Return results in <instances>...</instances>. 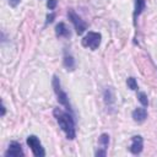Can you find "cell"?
Masks as SVG:
<instances>
[{
	"instance_id": "1",
	"label": "cell",
	"mask_w": 157,
	"mask_h": 157,
	"mask_svg": "<svg viewBox=\"0 0 157 157\" xmlns=\"http://www.w3.org/2000/svg\"><path fill=\"white\" fill-rule=\"evenodd\" d=\"M53 115H54L59 128L66 135V139L74 140L76 137V126H75V120H74L72 113L65 112L60 108H54Z\"/></svg>"
},
{
	"instance_id": "2",
	"label": "cell",
	"mask_w": 157,
	"mask_h": 157,
	"mask_svg": "<svg viewBox=\"0 0 157 157\" xmlns=\"http://www.w3.org/2000/svg\"><path fill=\"white\" fill-rule=\"evenodd\" d=\"M52 86H53L54 93L56 94V99H58V102H59L63 107H65L67 112H70V113H72V114H74V110H72L71 104H70V102H69L67 93L63 90V87H61V82H60V78H59L56 75H54V76H53Z\"/></svg>"
},
{
	"instance_id": "3",
	"label": "cell",
	"mask_w": 157,
	"mask_h": 157,
	"mask_svg": "<svg viewBox=\"0 0 157 157\" xmlns=\"http://www.w3.org/2000/svg\"><path fill=\"white\" fill-rule=\"evenodd\" d=\"M101 40H102L101 33L90 31V32L82 38L81 44H82V47H85V48H88V49H91V50H96V49H98V47H99V44H101Z\"/></svg>"
},
{
	"instance_id": "4",
	"label": "cell",
	"mask_w": 157,
	"mask_h": 157,
	"mask_svg": "<svg viewBox=\"0 0 157 157\" xmlns=\"http://www.w3.org/2000/svg\"><path fill=\"white\" fill-rule=\"evenodd\" d=\"M67 17H69V20L71 21V23L74 25V28H75V31H76V33H77L78 36H81V34L87 29V23H86L72 9H69V11H67Z\"/></svg>"
},
{
	"instance_id": "5",
	"label": "cell",
	"mask_w": 157,
	"mask_h": 157,
	"mask_svg": "<svg viewBox=\"0 0 157 157\" xmlns=\"http://www.w3.org/2000/svg\"><path fill=\"white\" fill-rule=\"evenodd\" d=\"M103 102L107 108L108 113H114L115 107H117V98H115V92L112 87H107L103 91Z\"/></svg>"
},
{
	"instance_id": "6",
	"label": "cell",
	"mask_w": 157,
	"mask_h": 157,
	"mask_svg": "<svg viewBox=\"0 0 157 157\" xmlns=\"http://www.w3.org/2000/svg\"><path fill=\"white\" fill-rule=\"evenodd\" d=\"M28 147L31 148L32 153L36 156V157H44L45 156V151H44V147L42 146L39 139L36 136V135H29L26 140Z\"/></svg>"
},
{
	"instance_id": "7",
	"label": "cell",
	"mask_w": 157,
	"mask_h": 157,
	"mask_svg": "<svg viewBox=\"0 0 157 157\" xmlns=\"http://www.w3.org/2000/svg\"><path fill=\"white\" fill-rule=\"evenodd\" d=\"M144 150V139L141 135H134L131 137V145L129 147V151L132 155H140Z\"/></svg>"
},
{
	"instance_id": "8",
	"label": "cell",
	"mask_w": 157,
	"mask_h": 157,
	"mask_svg": "<svg viewBox=\"0 0 157 157\" xmlns=\"http://www.w3.org/2000/svg\"><path fill=\"white\" fill-rule=\"evenodd\" d=\"M6 157H20V156H23V151H22V146L20 142L17 141H11L7 150L5 151L4 153Z\"/></svg>"
},
{
	"instance_id": "9",
	"label": "cell",
	"mask_w": 157,
	"mask_h": 157,
	"mask_svg": "<svg viewBox=\"0 0 157 157\" xmlns=\"http://www.w3.org/2000/svg\"><path fill=\"white\" fill-rule=\"evenodd\" d=\"M98 145H99V150H97L94 155L97 157H104L107 155V148L109 146V135L108 134H102L98 137Z\"/></svg>"
},
{
	"instance_id": "10",
	"label": "cell",
	"mask_w": 157,
	"mask_h": 157,
	"mask_svg": "<svg viewBox=\"0 0 157 157\" xmlns=\"http://www.w3.org/2000/svg\"><path fill=\"white\" fill-rule=\"evenodd\" d=\"M146 10V0H134V12H132V23L137 26V18Z\"/></svg>"
},
{
	"instance_id": "11",
	"label": "cell",
	"mask_w": 157,
	"mask_h": 157,
	"mask_svg": "<svg viewBox=\"0 0 157 157\" xmlns=\"http://www.w3.org/2000/svg\"><path fill=\"white\" fill-rule=\"evenodd\" d=\"M131 118H132V120H134L135 123L141 124V123H144V121L147 119V110H146L145 108H141V107H140V108H136V109L132 110Z\"/></svg>"
},
{
	"instance_id": "12",
	"label": "cell",
	"mask_w": 157,
	"mask_h": 157,
	"mask_svg": "<svg viewBox=\"0 0 157 157\" xmlns=\"http://www.w3.org/2000/svg\"><path fill=\"white\" fill-rule=\"evenodd\" d=\"M55 34L59 38H69L71 36V32L69 29V27L66 26V23L64 22H59L55 26Z\"/></svg>"
},
{
	"instance_id": "13",
	"label": "cell",
	"mask_w": 157,
	"mask_h": 157,
	"mask_svg": "<svg viewBox=\"0 0 157 157\" xmlns=\"http://www.w3.org/2000/svg\"><path fill=\"white\" fill-rule=\"evenodd\" d=\"M63 65H64V67H65L67 71H74V70H75V66H76L74 56H72L70 53H67L66 50L64 52V56H63Z\"/></svg>"
},
{
	"instance_id": "14",
	"label": "cell",
	"mask_w": 157,
	"mask_h": 157,
	"mask_svg": "<svg viewBox=\"0 0 157 157\" xmlns=\"http://www.w3.org/2000/svg\"><path fill=\"white\" fill-rule=\"evenodd\" d=\"M126 86L128 88H130L131 91H137V81L135 77H128L126 78Z\"/></svg>"
},
{
	"instance_id": "15",
	"label": "cell",
	"mask_w": 157,
	"mask_h": 157,
	"mask_svg": "<svg viewBox=\"0 0 157 157\" xmlns=\"http://www.w3.org/2000/svg\"><path fill=\"white\" fill-rule=\"evenodd\" d=\"M137 99L142 104V107H147L148 105V98H147V94L145 92H139L137 93Z\"/></svg>"
},
{
	"instance_id": "16",
	"label": "cell",
	"mask_w": 157,
	"mask_h": 157,
	"mask_svg": "<svg viewBox=\"0 0 157 157\" xmlns=\"http://www.w3.org/2000/svg\"><path fill=\"white\" fill-rule=\"evenodd\" d=\"M56 5H58V0H48L47 1V7L49 10H54L56 7Z\"/></svg>"
},
{
	"instance_id": "17",
	"label": "cell",
	"mask_w": 157,
	"mask_h": 157,
	"mask_svg": "<svg viewBox=\"0 0 157 157\" xmlns=\"http://www.w3.org/2000/svg\"><path fill=\"white\" fill-rule=\"evenodd\" d=\"M54 18H55V13H54V12H50V13H48V15H47V20H45V25H49V23H52V22L54 21Z\"/></svg>"
},
{
	"instance_id": "18",
	"label": "cell",
	"mask_w": 157,
	"mask_h": 157,
	"mask_svg": "<svg viewBox=\"0 0 157 157\" xmlns=\"http://www.w3.org/2000/svg\"><path fill=\"white\" fill-rule=\"evenodd\" d=\"M7 2H9V5H10L11 7H16V6L21 2V0H7Z\"/></svg>"
},
{
	"instance_id": "19",
	"label": "cell",
	"mask_w": 157,
	"mask_h": 157,
	"mask_svg": "<svg viewBox=\"0 0 157 157\" xmlns=\"http://www.w3.org/2000/svg\"><path fill=\"white\" fill-rule=\"evenodd\" d=\"M5 113H6V107H5V104L2 103V104H1V117H4Z\"/></svg>"
}]
</instances>
